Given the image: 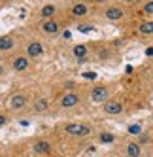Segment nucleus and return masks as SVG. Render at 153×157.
Segmentation results:
<instances>
[{"instance_id":"18","label":"nucleus","mask_w":153,"mask_h":157,"mask_svg":"<svg viewBox=\"0 0 153 157\" xmlns=\"http://www.w3.org/2000/svg\"><path fill=\"white\" fill-rule=\"evenodd\" d=\"M132 34L140 40H153V17H138L132 19Z\"/></svg>"},{"instance_id":"6","label":"nucleus","mask_w":153,"mask_h":157,"mask_svg":"<svg viewBox=\"0 0 153 157\" xmlns=\"http://www.w3.org/2000/svg\"><path fill=\"white\" fill-rule=\"evenodd\" d=\"M98 8L93 4V0H64V13L70 19V23H81L91 21L96 17Z\"/></svg>"},{"instance_id":"29","label":"nucleus","mask_w":153,"mask_h":157,"mask_svg":"<svg viewBox=\"0 0 153 157\" xmlns=\"http://www.w3.org/2000/svg\"><path fill=\"white\" fill-rule=\"evenodd\" d=\"M49 157H68V155H64V153H61V151H57V153H53V155H49Z\"/></svg>"},{"instance_id":"11","label":"nucleus","mask_w":153,"mask_h":157,"mask_svg":"<svg viewBox=\"0 0 153 157\" xmlns=\"http://www.w3.org/2000/svg\"><path fill=\"white\" fill-rule=\"evenodd\" d=\"M127 114H129V100L125 95H119V93H115L100 106V116L108 119H119Z\"/></svg>"},{"instance_id":"7","label":"nucleus","mask_w":153,"mask_h":157,"mask_svg":"<svg viewBox=\"0 0 153 157\" xmlns=\"http://www.w3.org/2000/svg\"><path fill=\"white\" fill-rule=\"evenodd\" d=\"M32 95H34V89H30V87H19V89H13V91H9V93L6 95L4 108L9 110L13 116H25L27 112H28Z\"/></svg>"},{"instance_id":"35","label":"nucleus","mask_w":153,"mask_h":157,"mask_svg":"<svg viewBox=\"0 0 153 157\" xmlns=\"http://www.w3.org/2000/svg\"><path fill=\"white\" fill-rule=\"evenodd\" d=\"M151 42H153V40H151Z\"/></svg>"},{"instance_id":"14","label":"nucleus","mask_w":153,"mask_h":157,"mask_svg":"<svg viewBox=\"0 0 153 157\" xmlns=\"http://www.w3.org/2000/svg\"><path fill=\"white\" fill-rule=\"evenodd\" d=\"M115 153L119 157H146V150L132 136H119L115 142Z\"/></svg>"},{"instance_id":"20","label":"nucleus","mask_w":153,"mask_h":157,"mask_svg":"<svg viewBox=\"0 0 153 157\" xmlns=\"http://www.w3.org/2000/svg\"><path fill=\"white\" fill-rule=\"evenodd\" d=\"M138 17H153V0H142L136 6Z\"/></svg>"},{"instance_id":"9","label":"nucleus","mask_w":153,"mask_h":157,"mask_svg":"<svg viewBox=\"0 0 153 157\" xmlns=\"http://www.w3.org/2000/svg\"><path fill=\"white\" fill-rule=\"evenodd\" d=\"M53 114H57L55 104H53V95L47 93V91H34L27 116H30V117H47V116H53Z\"/></svg>"},{"instance_id":"13","label":"nucleus","mask_w":153,"mask_h":157,"mask_svg":"<svg viewBox=\"0 0 153 157\" xmlns=\"http://www.w3.org/2000/svg\"><path fill=\"white\" fill-rule=\"evenodd\" d=\"M23 34H25V29H13L6 34H0V59H6L12 53L21 49Z\"/></svg>"},{"instance_id":"24","label":"nucleus","mask_w":153,"mask_h":157,"mask_svg":"<svg viewBox=\"0 0 153 157\" xmlns=\"http://www.w3.org/2000/svg\"><path fill=\"white\" fill-rule=\"evenodd\" d=\"M9 74V68H8V63H6V59H0V80H4V78H8Z\"/></svg>"},{"instance_id":"1","label":"nucleus","mask_w":153,"mask_h":157,"mask_svg":"<svg viewBox=\"0 0 153 157\" xmlns=\"http://www.w3.org/2000/svg\"><path fill=\"white\" fill-rule=\"evenodd\" d=\"M98 129L91 119H66L57 123L53 132L59 140H93Z\"/></svg>"},{"instance_id":"26","label":"nucleus","mask_w":153,"mask_h":157,"mask_svg":"<svg viewBox=\"0 0 153 157\" xmlns=\"http://www.w3.org/2000/svg\"><path fill=\"white\" fill-rule=\"evenodd\" d=\"M83 78H87V80H96V74L95 72H85Z\"/></svg>"},{"instance_id":"4","label":"nucleus","mask_w":153,"mask_h":157,"mask_svg":"<svg viewBox=\"0 0 153 157\" xmlns=\"http://www.w3.org/2000/svg\"><path fill=\"white\" fill-rule=\"evenodd\" d=\"M68 23H70V19L66 17V13H62V15H59V17L32 21L30 29L34 30L38 36H42L43 40H55V38L62 36V32L66 30Z\"/></svg>"},{"instance_id":"32","label":"nucleus","mask_w":153,"mask_h":157,"mask_svg":"<svg viewBox=\"0 0 153 157\" xmlns=\"http://www.w3.org/2000/svg\"><path fill=\"white\" fill-rule=\"evenodd\" d=\"M149 121H151V123H153V114H151V116H149Z\"/></svg>"},{"instance_id":"27","label":"nucleus","mask_w":153,"mask_h":157,"mask_svg":"<svg viewBox=\"0 0 153 157\" xmlns=\"http://www.w3.org/2000/svg\"><path fill=\"white\" fill-rule=\"evenodd\" d=\"M15 155V150H9V151H6V153H2L0 157H13Z\"/></svg>"},{"instance_id":"19","label":"nucleus","mask_w":153,"mask_h":157,"mask_svg":"<svg viewBox=\"0 0 153 157\" xmlns=\"http://www.w3.org/2000/svg\"><path fill=\"white\" fill-rule=\"evenodd\" d=\"M93 140H95L96 144H104V146H108V144H115V142L119 140V136H117L115 132H112V131H106V129H98Z\"/></svg>"},{"instance_id":"23","label":"nucleus","mask_w":153,"mask_h":157,"mask_svg":"<svg viewBox=\"0 0 153 157\" xmlns=\"http://www.w3.org/2000/svg\"><path fill=\"white\" fill-rule=\"evenodd\" d=\"M76 29H78L81 34H87V32H93V30H96V27L91 23V21H81V23H78L76 25Z\"/></svg>"},{"instance_id":"25","label":"nucleus","mask_w":153,"mask_h":157,"mask_svg":"<svg viewBox=\"0 0 153 157\" xmlns=\"http://www.w3.org/2000/svg\"><path fill=\"white\" fill-rule=\"evenodd\" d=\"M117 2H121V4H125V6H129V8H136L142 0H117Z\"/></svg>"},{"instance_id":"2","label":"nucleus","mask_w":153,"mask_h":157,"mask_svg":"<svg viewBox=\"0 0 153 157\" xmlns=\"http://www.w3.org/2000/svg\"><path fill=\"white\" fill-rule=\"evenodd\" d=\"M85 87L81 85V87H76V89H59V91L53 93V104H55L57 114L81 110V108H85L87 104H89Z\"/></svg>"},{"instance_id":"28","label":"nucleus","mask_w":153,"mask_h":157,"mask_svg":"<svg viewBox=\"0 0 153 157\" xmlns=\"http://www.w3.org/2000/svg\"><path fill=\"white\" fill-rule=\"evenodd\" d=\"M146 157H153V146H149V148L146 150Z\"/></svg>"},{"instance_id":"15","label":"nucleus","mask_w":153,"mask_h":157,"mask_svg":"<svg viewBox=\"0 0 153 157\" xmlns=\"http://www.w3.org/2000/svg\"><path fill=\"white\" fill-rule=\"evenodd\" d=\"M93 51H95L93 42H80V44H72L66 49V57L78 64H85V63H93Z\"/></svg>"},{"instance_id":"8","label":"nucleus","mask_w":153,"mask_h":157,"mask_svg":"<svg viewBox=\"0 0 153 157\" xmlns=\"http://www.w3.org/2000/svg\"><path fill=\"white\" fill-rule=\"evenodd\" d=\"M27 148L32 157H49L59 151V138L53 134H36L27 140Z\"/></svg>"},{"instance_id":"16","label":"nucleus","mask_w":153,"mask_h":157,"mask_svg":"<svg viewBox=\"0 0 153 157\" xmlns=\"http://www.w3.org/2000/svg\"><path fill=\"white\" fill-rule=\"evenodd\" d=\"M93 46H95V51H93V63H112L114 59H117V48L114 46L112 42H102V40H98V42H93Z\"/></svg>"},{"instance_id":"21","label":"nucleus","mask_w":153,"mask_h":157,"mask_svg":"<svg viewBox=\"0 0 153 157\" xmlns=\"http://www.w3.org/2000/svg\"><path fill=\"white\" fill-rule=\"evenodd\" d=\"M144 131H146V123H142V121H134V123H130V125L127 127V136L136 138L138 134H142Z\"/></svg>"},{"instance_id":"3","label":"nucleus","mask_w":153,"mask_h":157,"mask_svg":"<svg viewBox=\"0 0 153 157\" xmlns=\"http://www.w3.org/2000/svg\"><path fill=\"white\" fill-rule=\"evenodd\" d=\"M96 17H100L104 23L108 25H117V27H123V25H130L134 19V10L129 8L117 0H108L104 6L98 8Z\"/></svg>"},{"instance_id":"5","label":"nucleus","mask_w":153,"mask_h":157,"mask_svg":"<svg viewBox=\"0 0 153 157\" xmlns=\"http://www.w3.org/2000/svg\"><path fill=\"white\" fill-rule=\"evenodd\" d=\"M21 51H23L27 57H30L32 61H34L36 64L40 61H43L47 57V44L46 40H43L42 36H38L34 30H32L30 27L25 29V34H23V44H21Z\"/></svg>"},{"instance_id":"12","label":"nucleus","mask_w":153,"mask_h":157,"mask_svg":"<svg viewBox=\"0 0 153 157\" xmlns=\"http://www.w3.org/2000/svg\"><path fill=\"white\" fill-rule=\"evenodd\" d=\"M85 89H87L89 104H95V106H102L108 98H112L115 95V85L108 82H95L91 85H87Z\"/></svg>"},{"instance_id":"33","label":"nucleus","mask_w":153,"mask_h":157,"mask_svg":"<svg viewBox=\"0 0 153 157\" xmlns=\"http://www.w3.org/2000/svg\"><path fill=\"white\" fill-rule=\"evenodd\" d=\"M25 2H36V0H25Z\"/></svg>"},{"instance_id":"22","label":"nucleus","mask_w":153,"mask_h":157,"mask_svg":"<svg viewBox=\"0 0 153 157\" xmlns=\"http://www.w3.org/2000/svg\"><path fill=\"white\" fill-rule=\"evenodd\" d=\"M13 119H15V116H13V114H12L9 110H6L4 106L0 108V129L8 127V125H9V123H12Z\"/></svg>"},{"instance_id":"31","label":"nucleus","mask_w":153,"mask_h":157,"mask_svg":"<svg viewBox=\"0 0 153 157\" xmlns=\"http://www.w3.org/2000/svg\"><path fill=\"white\" fill-rule=\"evenodd\" d=\"M0 8H4V0H0Z\"/></svg>"},{"instance_id":"34","label":"nucleus","mask_w":153,"mask_h":157,"mask_svg":"<svg viewBox=\"0 0 153 157\" xmlns=\"http://www.w3.org/2000/svg\"><path fill=\"white\" fill-rule=\"evenodd\" d=\"M151 68H153V61H151Z\"/></svg>"},{"instance_id":"17","label":"nucleus","mask_w":153,"mask_h":157,"mask_svg":"<svg viewBox=\"0 0 153 157\" xmlns=\"http://www.w3.org/2000/svg\"><path fill=\"white\" fill-rule=\"evenodd\" d=\"M62 13H64V0L62 2H40L32 12V21L59 17Z\"/></svg>"},{"instance_id":"10","label":"nucleus","mask_w":153,"mask_h":157,"mask_svg":"<svg viewBox=\"0 0 153 157\" xmlns=\"http://www.w3.org/2000/svg\"><path fill=\"white\" fill-rule=\"evenodd\" d=\"M6 63H8L9 72L19 76V78H28V76H32L36 72V63L30 57H27L21 49L12 53L9 57H6Z\"/></svg>"},{"instance_id":"30","label":"nucleus","mask_w":153,"mask_h":157,"mask_svg":"<svg viewBox=\"0 0 153 157\" xmlns=\"http://www.w3.org/2000/svg\"><path fill=\"white\" fill-rule=\"evenodd\" d=\"M42 2H62V0H42Z\"/></svg>"}]
</instances>
